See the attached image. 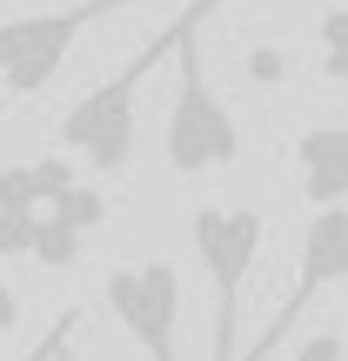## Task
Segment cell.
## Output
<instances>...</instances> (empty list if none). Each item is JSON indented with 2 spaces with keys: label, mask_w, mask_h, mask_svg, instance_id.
Here are the masks:
<instances>
[{
  "label": "cell",
  "mask_w": 348,
  "mask_h": 361,
  "mask_svg": "<svg viewBox=\"0 0 348 361\" xmlns=\"http://www.w3.org/2000/svg\"><path fill=\"white\" fill-rule=\"evenodd\" d=\"M215 7V0H194L188 13H181V34H174V101H168V134H161V147H168V168L181 180L194 174H221L241 161V121H234V107L215 94V80H208L201 67V13Z\"/></svg>",
  "instance_id": "6da1fadb"
},
{
  "label": "cell",
  "mask_w": 348,
  "mask_h": 361,
  "mask_svg": "<svg viewBox=\"0 0 348 361\" xmlns=\"http://www.w3.org/2000/svg\"><path fill=\"white\" fill-rule=\"evenodd\" d=\"M188 7H194V0H188ZM188 7H181V13H188ZM174 34H181V20L168 27V34H155L128 67H114L107 80H94V87L61 114V147H67V154H88L94 174H107V180L128 174V161H134V121H141V101H134V94H141V80L155 74L161 61H174Z\"/></svg>",
  "instance_id": "7a4b0ae2"
},
{
  "label": "cell",
  "mask_w": 348,
  "mask_h": 361,
  "mask_svg": "<svg viewBox=\"0 0 348 361\" xmlns=\"http://www.w3.org/2000/svg\"><path fill=\"white\" fill-rule=\"evenodd\" d=\"M188 241L194 261L208 274V295H215V361H234V322H241V288L248 268L261 261V241H268V214L261 207H194L188 214Z\"/></svg>",
  "instance_id": "3957f363"
},
{
  "label": "cell",
  "mask_w": 348,
  "mask_h": 361,
  "mask_svg": "<svg viewBox=\"0 0 348 361\" xmlns=\"http://www.w3.org/2000/svg\"><path fill=\"white\" fill-rule=\"evenodd\" d=\"M128 7V0H67L54 13H20V20H0V94L7 101H34L54 74L67 67L74 40L88 34L101 13Z\"/></svg>",
  "instance_id": "277c9868"
},
{
  "label": "cell",
  "mask_w": 348,
  "mask_h": 361,
  "mask_svg": "<svg viewBox=\"0 0 348 361\" xmlns=\"http://www.w3.org/2000/svg\"><path fill=\"white\" fill-rule=\"evenodd\" d=\"M342 281H348V207H315L308 228H301V274H295V288L275 301L268 328H261L234 361H268L275 348H282V335H295L301 314H308L328 288H342Z\"/></svg>",
  "instance_id": "5b68a950"
},
{
  "label": "cell",
  "mask_w": 348,
  "mask_h": 361,
  "mask_svg": "<svg viewBox=\"0 0 348 361\" xmlns=\"http://www.w3.org/2000/svg\"><path fill=\"white\" fill-rule=\"evenodd\" d=\"M101 301L148 361H181V274L174 261H134L101 281Z\"/></svg>",
  "instance_id": "8992f818"
},
{
  "label": "cell",
  "mask_w": 348,
  "mask_h": 361,
  "mask_svg": "<svg viewBox=\"0 0 348 361\" xmlns=\"http://www.w3.org/2000/svg\"><path fill=\"white\" fill-rule=\"evenodd\" d=\"M295 168L308 207H348V128H308L295 141Z\"/></svg>",
  "instance_id": "52a82bcc"
},
{
  "label": "cell",
  "mask_w": 348,
  "mask_h": 361,
  "mask_svg": "<svg viewBox=\"0 0 348 361\" xmlns=\"http://www.w3.org/2000/svg\"><path fill=\"white\" fill-rule=\"evenodd\" d=\"M315 47H322V74L348 87V0L335 7H322V20H315Z\"/></svg>",
  "instance_id": "ba28073f"
},
{
  "label": "cell",
  "mask_w": 348,
  "mask_h": 361,
  "mask_svg": "<svg viewBox=\"0 0 348 361\" xmlns=\"http://www.w3.org/2000/svg\"><path fill=\"white\" fill-rule=\"evenodd\" d=\"M80 241H88V234H74L67 221L40 214V221H34V255H27V261H40V268L61 274V268H74V261H80Z\"/></svg>",
  "instance_id": "9c48e42d"
},
{
  "label": "cell",
  "mask_w": 348,
  "mask_h": 361,
  "mask_svg": "<svg viewBox=\"0 0 348 361\" xmlns=\"http://www.w3.org/2000/svg\"><path fill=\"white\" fill-rule=\"evenodd\" d=\"M47 214H54V221H67V228H74V234H94V228H101V221H107V194L80 180V188H67L61 201L47 207Z\"/></svg>",
  "instance_id": "30bf717a"
},
{
  "label": "cell",
  "mask_w": 348,
  "mask_h": 361,
  "mask_svg": "<svg viewBox=\"0 0 348 361\" xmlns=\"http://www.w3.org/2000/svg\"><path fill=\"white\" fill-rule=\"evenodd\" d=\"M27 168H34V201H40V214H47V207L61 201L67 188H80V180H74V161H67V154H40V161H27Z\"/></svg>",
  "instance_id": "8fae6325"
},
{
  "label": "cell",
  "mask_w": 348,
  "mask_h": 361,
  "mask_svg": "<svg viewBox=\"0 0 348 361\" xmlns=\"http://www.w3.org/2000/svg\"><path fill=\"white\" fill-rule=\"evenodd\" d=\"M288 74H295L288 47H268V40H261V47H248V80H255V87H282Z\"/></svg>",
  "instance_id": "7c38bea8"
},
{
  "label": "cell",
  "mask_w": 348,
  "mask_h": 361,
  "mask_svg": "<svg viewBox=\"0 0 348 361\" xmlns=\"http://www.w3.org/2000/svg\"><path fill=\"white\" fill-rule=\"evenodd\" d=\"M34 221L40 214H20V207H0V255H34Z\"/></svg>",
  "instance_id": "4fadbf2b"
},
{
  "label": "cell",
  "mask_w": 348,
  "mask_h": 361,
  "mask_svg": "<svg viewBox=\"0 0 348 361\" xmlns=\"http://www.w3.org/2000/svg\"><path fill=\"white\" fill-rule=\"evenodd\" d=\"M0 207H20V214H40V201H34V168H0Z\"/></svg>",
  "instance_id": "5bb4252c"
},
{
  "label": "cell",
  "mask_w": 348,
  "mask_h": 361,
  "mask_svg": "<svg viewBox=\"0 0 348 361\" xmlns=\"http://www.w3.org/2000/svg\"><path fill=\"white\" fill-rule=\"evenodd\" d=\"M288 361H348V341L335 335V328H322V335H308V341H301V348L288 355Z\"/></svg>",
  "instance_id": "9a60e30c"
},
{
  "label": "cell",
  "mask_w": 348,
  "mask_h": 361,
  "mask_svg": "<svg viewBox=\"0 0 348 361\" xmlns=\"http://www.w3.org/2000/svg\"><path fill=\"white\" fill-rule=\"evenodd\" d=\"M20 328V295L7 288V274H0V335H13Z\"/></svg>",
  "instance_id": "2e32d148"
},
{
  "label": "cell",
  "mask_w": 348,
  "mask_h": 361,
  "mask_svg": "<svg viewBox=\"0 0 348 361\" xmlns=\"http://www.w3.org/2000/svg\"><path fill=\"white\" fill-rule=\"evenodd\" d=\"M67 335H74V314H67V322H61V328H54V335H47V341H40V348H34V355H27V361H54V348H61V341H67Z\"/></svg>",
  "instance_id": "e0dca14e"
},
{
  "label": "cell",
  "mask_w": 348,
  "mask_h": 361,
  "mask_svg": "<svg viewBox=\"0 0 348 361\" xmlns=\"http://www.w3.org/2000/svg\"><path fill=\"white\" fill-rule=\"evenodd\" d=\"M54 361H74V355H67V341H61V348H54Z\"/></svg>",
  "instance_id": "ac0fdd59"
}]
</instances>
